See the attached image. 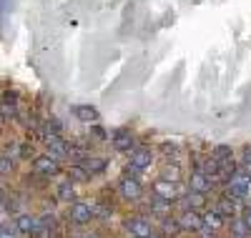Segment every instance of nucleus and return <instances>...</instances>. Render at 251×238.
Wrapping results in <instances>:
<instances>
[{"label":"nucleus","instance_id":"nucleus-1","mask_svg":"<svg viewBox=\"0 0 251 238\" xmlns=\"http://www.w3.org/2000/svg\"><path fill=\"white\" fill-rule=\"evenodd\" d=\"M68 218H71V223H75V226H86V223H91V221L96 218V211H93L88 203H83V201H73V203L68 206Z\"/></svg>","mask_w":251,"mask_h":238},{"label":"nucleus","instance_id":"nucleus-2","mask_svg":"<svg viewBox=\"0 0 251 238\" xmlns=\"http://www.w3.org/2000/svg\"><path fill=\"white\" fill-rule=\"evenodd\" d=\"M251 196V181L244 178V176H236L228 181L226 186V198H231V201H241V198H249Z\"/></svg>","mask_w":251,"mask_h":238},{"label":"nucleus","instance_id":"nucleus-3","mask_svg":"<svg viewBox=\"0 0 251 238\" xmlns=\"http://www.w3.org/2000/svg\"><path fill=\"white\" fill-rule=\"evenodd\" d=\"M153 196L158 201H166V203H176L181 198V193H178V186L171 183V181H156L153 183Z\"/></svg>","mask_w":251,"mask_h":238},{"label":"nucleus","instance_id":"nucleus-4","mask_svg":"<svg viewBox=\"0 0 251 238\" xmlns=\"http://www.w3.org/2000/svg\"><path fill=\"white\" fill-rule=\"evenodd\" d=\"M126 228H128V233H131L133 238H153V233H156L153 223L146 221V218H141V215L131 218L128 223H126Z\"/></svg>","mask_w":251,"mask_h":238},{"label":"nucleus","instance_id":"nucleus-5","mask_svg":"<svg viewBox=\"0 0 251 238\" xmlns=\"http://www.w3.org/2000/svg\"><path fill=\"white\" fill-rule=\"evenodd\" d=\"M176 223H178L181 233H183V231H196V233H201V231H203V223H201V215H199L196 211H183V213H178V218H176Z\"/></svg>","mask_w":251,"mask_h":238},{"label":"nucleus","instance_id":"nucleus-6","mask_svg":"<svg viewBox=\"0 0 251 238\" xmlns=\"http://www.w3.org/2000/svg\"><path fill=\"white\" fill-rule=\"evenodd\" d=\"M33 170L38 173V176H58L60 173V163L50 156H38L33 161Z\"/></svg>","mask_w":251,"mask_h":238},{"label":"nucleus","instance_id":"nucleus-7","mask_svg":"<svg viewBox=\"0 0 251 238\" xmlns=\"http://www.w3.org/2000/svg\"><path fill=\"white\" fill-rule=\"evenodd\" d=\"M151 163H153V150L151 148H133L131 150V166L136 170L151 168Z\"/></svg>","mask_w":251,"mask_h":238},{"label":"nucleus","instance_id":"nucleus-8","mask_svg":"<svg viewBox=\"0 0 251 238\" xmlns=\"http://www.w3.org/2000/svg\"><path fill=\"white\" fill-rule=\"evenodd\" d=\"M46 148H48V156L50 158H63V156H68V143L63 141L60 136H46Z\"/></svg>","mask_w":251,"mask_h":238},{"label":"nucleus","instance_id":"nucleus-9","mask_svg":"<svg viewBox=\"0 0 251 238\" xmlns=\"http://www.w3.org/2000/svg\"><path fill=\"white\" fill-rule=\"evenodd\" d=\"M111 143H113V148L118 150V153H131L133 150V133L131 131H116Z\"/></svg>","mask_w":251,"mask_h":238},{"label":"nucleus","instance_id":"nucleus-10","mask_svg":"<svg viewBox=\"0 0 251 238\" xmlns=\"http://www.w3.org/2000/svg\"><path fill=\"white\" fill-rule=\"evenodd\" d=\"M118 193L123 198H128V201H138L141 198V183L136 178H123L118 183Z\"/></svg>","mask_w":251,"mask_h":238},{"label":"nucleus","instance_id":"nucleus-11","mask_svg":"<svg viewBox=\"0 0 251 238\" xmlns=\"http://www.w3.org/2000/svg\"><path fill=\"white\" fill-rule=\"evenodd\" d=\"M106 161H103V158H98V156H86V158H83L80 161V170L83 173H88V176H98V173H103V170H106Z\"/></svg>","mask_w":251,"mask_h":238},{"label":"nucleus","instance_id":"nucleus-12","mask_svg":"<svg viewBox=\"0 0 251 238\" xmlns=\"http://www.w3.org/2000/svg\"><path fill=\"white\" fill-rule=\"evenodd\" d=\"M188 186H191L194 193H201V196H206V193L211 190V178L203 176L201 170H196V173H191V178H188Z\"/></svg>","mask_w":251,"mask_h":238},{"label":"nucleus","instance_id":"nucleus-13","mask_svg":"<svg viewBox=\"0 0 251 238\" xmlns=\"http://www.w3.org/2000/svg\"><path fill=\"white\" fill-rule=\"evenodd\" d=\"M221 218L226 221V218H236V213H239V201H231V198H221L219 203H216V208H214Z\"/></svg>","mask_w":251,"mask_h":238},{"label":"nucleus","instance_id":"nucleus-14","mask_svg":"<svg viewBox=\"0 0 251 238\" xmlns=\"http://www.w3.org/2000/svg\"><path fill=\"white\" fill-rule=\"evenodd\" d=\"M73 111H75V118L83 120V123H96L98 120V111L93 105H75Z\"/></svg>","mask_w":251,"mask_h":238},{"label":"nucleus","instance_id":"nucleus-15","mask_svg":"<svg viewBox=\"0 0 251 238\" xmlns=\"http://www.w3.org/2000/svg\"><path fill=\"white\" fill-rule=\"evenodd\" d=\"M201 223H203V228H211V231L224 228V218H221L216 211H206V213H201Z\"/></svg>","mask_w":251,"mask_h":238},{"label":"nucleus","instance_id":"nucleus-16","mask_svg":"<svg viewBox=\"0 0 251 238\" xmlns=\"http://www.w3.org/2000/svg\"><path fill=\"white\" fill-rule=\"evenodd\" d=\"M15 226H18L20 233H33V231L38 228V221L33 218L30 213H20L18 218H15Z\"/></svg>","mask_w":251,"mask_h":238},{"label":"nucleus","instance_id":"nucleus-17","mask_svg":"<svg viewBox=\"0 0 251 238\" xmlns=\"http://www.w3.org/2000/svg\"><path fill=\"white\" fill-rule=\"evenodd\" d=\"M231 156H234L231 145H216V148L211 150V156H208V158H214L216 163H228V161H231Z\"/></svg>","mask_w":251,"mask_h":238},{"label":"nucleus","instance_id":"nucleus-18","mask_svg":"<svg viewBox=\"0 0 251 238\" xmlns=\"http://www.w3.org/2000/svg\"><path fill=\"white\" fill-rule=\"evenodd\" d=\"M73 198H75V186H73V183H63V186L58 188V201L73 203Z\"/></svg>","mask_w":251,"mask_h":238},{"label":"nucleus","instance_id":"nucleus-19","mask_svg":"<svg viewBox=\"0 0 251 238\" xmlns=\"http://www.w3.org/2000/svg\"><path fill=\"white\" fill-rule=\"evenodd\" d=\"M186 206H188V211H196V208H203L206 206V196H201V193H188L186 196Z\"/></svg>","mask_w":251,"mask_h":238},{"label":"nucleus","instance_id":"nucleus-20","mask_svg":"<svg viewBox=\"0 0 251 238\" xmlns=\"http://www.w3.org/2000/svg\"><path fill=\"white\" fill-rule=\"evenodd\" d=\"M178 166H166L163 168V173H161V181H171V183H176L178 181Z\"/></svg>","mask_w":251,"mask_h":238},{"label":"nucleus","instance_id":"nucleus-21","mask_svg":"<svg viewBox=\"0 0 251 238\" xmlns=\"http://www.w3.org/2000/svg\"><path fill=\"white\" fill-rule=\"evenodd\" d=\"M15 170V163L10 156H0V176H10V173Z\"/></svg>","mask_w":251,"mask_h":238},{"label":"nucleus","instance_id":"nucleus-22","mask_svg":"<svg viewBox=\"0 0 251 238\" xmlns=\"http://www.w3.org/2000/svg\"><path fill=\"white\" fill-rule=\"evenodd\" d=\"M246 236H249L246 226L241 221H234V238H246Z\"/></svg>","mask_w":251,"mask_h":238},{"label":"nucleus","instance_id":"nucleus-23","mask_svg":"<svg viewBox=\"0 0 251 238\" xmlns=\"http://www.w3.org/2000/svg\"><path fill=\"white\" fill-rule=\"evenodd\" d=\"M30 238H53V236H50L48 228H35V231L30 233Z\"/></svg>","mask_w":251,"mask_h":238},{"label":"nucleus","instance_id":"nucleus-24","mask_svg":"<svg viewBox=\"0 0 251 238\" xmlns=\"http://www.w3.org/2000/svg\"><path fill=\"white\" fill-rule=\"evenodd\" d=\"M241 223H244V226H246V231L251 233V208H249V211L241 215Z\"/></svg>","mask_w":251,"mask_h":238},{"label":"nucleus","instance_id":"nucleus-25","mask_svg":"<svg viewBox=\"0 0 251 238\" xmlns=\"http://www.w3.org/2000/svg\"><path fill=\"white\" fill-rule=\"evenodd\" d=\"M93 138H96V141H103V138H106V131H103L100 125H96V128H93Z\"/></svg>","mask_w":251,"mask_h":238},{"label":"nucleus","instance_id":"nucleus-26","mask_svg":"<svg viewBox=\"0 0 251 238\" xmlns=\"http://www.w3.org/2000/svg\"><path fill=\"white\" fill-rule=\"evenodd\" d=\"M163 150H166V156H176V145L171 143H163Z\"/></svg>","mask_w":251,"mask_h":238},{"label":"nucleus","instance_id":"nucleus-27","mask_svg":"<svg viewBox=\"0 0 251 238\" xmlns=\"http://www.w3.org/2000/svg\"><path fill=\"white\" fill-rule=\"evenodd\" d=\"M244 166H246V173H249V178H251V161H249V163H244Z\"/></svg>","mask_w":251,"mask_h":238},{"label":"nucleus","instance_id":"nucleus-28","mask_svg":"<svg viewBox=\"0 0 251 238\" xmlns=\"http://www.w3.org/2000/svg\"><path fill=\"white\" fill-rule=\"evenodd\" d=\"M80 238H98V236H93V233H86V236H80Z\"/></svg>","mask_w":251,"mask_h":238},{"label":"nucleus","instance_id":"nucleus-29","mask_svg":"<svg viewBox=\"0 0 251 238\" xmlns=\"http://www.w3.org/2000/svg\"><path fill=\"white\" fill-rule=\"evenodd\" d=\"M0 201H3V188H0Z\"/></svg>","mask_w":251,"mask_h":238}]
</instances>
